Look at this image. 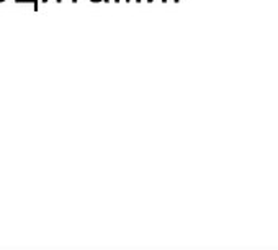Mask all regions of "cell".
Listing matches in <instances>:
<instances>
[{
	"label": "cell",
	"instance_id": "cell-1",
	"mask_svg": "<svg viewBox=\"0 0 278 250\" xmlns=\"http://www.w3.org/2000/svg\"><path fill=\"white\" fill-rule=\"evenodd\" d=\"M31 3L35 5V10H38V2H36V0H31Z\"/></svg>",
	"mask_w": 278,
	"mask_h": 250
},
{
	"label": "cell",
	"instance_id": "cell-2",
	"mask_svg": "<svg viewBox=\"0 0 278 250\" xmlns=\"http://www.w3.org/2000/svg\"><path fill=\"white\" fill-rule=\"evenodd\" d=\"M15 2H17V3H21V0H15Z\"/></svg>",
	"mask_w": 278,
	"mask_h": 250
},
{
	"label": "cell",
	"instance_id": "cell-3",
	"mask_svg": "<svg viewBox=\"0 0 278 250\" xmlns=\"http://www.w3.org/2000/svg\"><path fill=\"white\" fill-rule=\"evenodd\" d=\"M74 2H77V0H74Z\"/></svg>",
	"mask_w": 278,
	"mask_h": 250
},
{
	"label": "cell",
	"instance_id": "cell-4",
	"mask_svg": "<svg viewBox=\"0 0 278 250\" xmlns=\"http://www.w3.org/2000/svg\"><path fill=\"white\" fill-rule=\"evenodd\" d=\"M0 2H3V0H0Z\"/></svg>",
	"mask_w": 278,
	"mask_h": 250
}]
</instances>
